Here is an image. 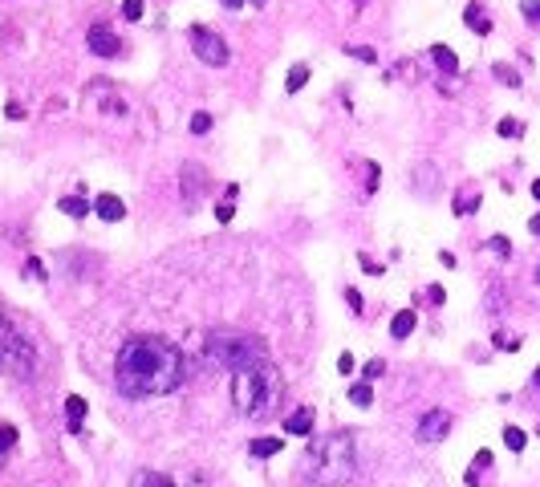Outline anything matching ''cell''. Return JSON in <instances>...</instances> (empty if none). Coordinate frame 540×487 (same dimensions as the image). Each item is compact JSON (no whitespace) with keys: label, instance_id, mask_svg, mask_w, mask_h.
I'll list each match as a JSON object with an SVG mask.
<instances>
[{"label":"cell","instance_id":"obj_15","mask_svg":"<svg viewBox=\"0 0 540 487\" xmlns=\"http://www.w3.org/2000/svg\"><path fill=\"white\" fill-rule=\"evenodd\" d=\"M57 208L65 211V215H70V219H86V215H90V203H86V199H82V195H65V199H61V203H57Z\"/></svg>","mask_w":540,"mask_h":487},{"label":"cell","instance_id":"obj_34","mask_svg":"<svg viewBox=\"0 0 540 487\" xmlns=\"http://www.w3.org/2000/svg\"><path fill=\"white\" fill-rule=\"evenodd\" d=\"M337 370L350 373V378H353V357H350V353H341V357H337Z\"/></svg>","mask_w":540,"mask_h":487},{"label":"cell","instance_id":"obj_45","mask_svg":"<svg viewBox=\"0 0 540 487\" xmlns=\"http://www.w3.org/2000/svg\"><path fill=\"white\" fill-rule=\"evenodd\" d=\"M537 435H540V431H537Z\"/></svg>","mask_w":540,"mask_h":487},{"label":"cell","instance_id":"obj_4","mask_svg":"<svg viewBox=\"0 0 540 487\" xmlns=\"http://www.w3.org/2000/svg\"><path fill=\"white\" fill-rule=\"evenodd\" d=\"M277 398V370L256 366V370H240L232 378V402L244 415H268Z\"/></svg>","mask_w":540,"mask_h":487},{"label":"cell","instance_id":"obj_17","mask_svg":"<svg viewBox=\"0 0 540 487\" xmlns=\"http://www.w3.org/2000/svg\"><path fill=\"white\" fill-rule=\"evenodd\" d=\"M484 467H492V451H475V459H471V471H468V487L479 484V471Z\"/></svg>","mask_w":540,"mask_h":487},{"label":"cell","instance_id":"obj_12","mask_svg":"<svg viewBox=\"0 0 540 487\" xmlns=\"http://www.w3.org/2000/svg\"><path fill=\"white\" fill-rule=\"evenodd\" d=\"M82 418H86V398H82V394H70V398H65V422H70L73 435L82 431Z\"/></svg>","mask_w":540,"mask_h":487},{"label":"cell","instance_id":"obj_7","mask_svg":"<svg viewBox=\"0 0 540 487\" xmlns=\"http://www.w3.org/2000/svg\"><path fill=\"white\" fill-rule=\"evenodd\" d=\"M447 431H451V415L439 410V406H435V410H426V415L419 418V439H423V442H439Z\"/></svg>","mask_w":540,"mask_h":487},{"label":"cell","instance_id":"obj_23","mask_svg":"<svg viewBox=\"0 0 540 487\" xmlns=\"http://www.w3.org/2000/svg\"><path fill=\"white\" fill-rule=\"evenodd\" d=\"M386 373V362L382 357H374V362H366V370H362V382H374V378H382Z\"/></svg>","mask_w":540,"mask_h":487},{"label":"cell","instance_id":"obj_1","mask_svg":"<svg viewBox=\"0 0 540 487\" xmlns=\"http://www.w3.org/2000/svg\"><path fill=\"white\" fill-rule=\"evenodd\" d=\"M114 378L130 398L167 394L183 382V353L163 337H130L114 357Z\"/></svg>","mask_w":540,"mask_h":487},{"label":"cell","instance_id":"obj_29","mask_svg":"<svg viewBox=\"0 0 540 487\" xmlns=\"http://www.w3.org/2000/svg\"><path fill=\"white\" fill-rule=\"evenodd\" d=\"M495 130H500L504 139H516V134H520V122H516V118H504V122H500Z\"/></svg>","mask_w":540,"mask_h":487},{"label":"cell","instance_id":"obj_40","mask_svg":"<svg viewBox=\"0 0 540 487\" xmlns=\"http://www.w3.org/2000/svg\"><path fill=\"white\" fill-rule=\"evenodd\" d=\"M224 4H228V8H240V4H244V0H224Z\"/></svg>","mask_w":540,"mask_h":487},{"label":"cell","instance_id":"obj_20","mask_svg":"<svg viewBox=\"0 0 540 487\" xmlns=\"http://www.w3.org/2000/svg\"><path fill=\"white\" fill-rule=\"evenodd\" d=\"M305 82H309V65H293V70H288V77H284V90L297 93Z\"/></svg>","mask_w":540,"mask_h":487},{"label":"cell","instance_id":"obj_8","mask_svg":"<svg viewBox=\"0 0 540 487\" xmlns=\"http://www.w3.org/2000/svg\"><path fill=\"white\" fill-rule=\"evenodd\" d=\"M313 422H317L313 406H297L293 415H284V431H288V435H297V439H305L309 431H313Z\"/></svg>","mask_w":540,"mask_h":487},{"label":"cell","instance_id":"obj_18","mask_svg":"<svg viewBox=\"0 0 540 487\" xmlns=\"http://www.w3.org/2000/svg\"><path fill=\"white\" fill-rule=\"evenodd\" d=\"M199 191H203V179H199V171L183 167V199H195Z\"/></svg>","mask_w":540,"mask_h":487},{"label":"cell","instance_id":"obj_16","mask_svg":"<svg viewBox=\"0 0 540 487\" xmlns=\"http://www.w3.org/2000/svg\"><path fill=\"white\" fill-rule=\"evenodd\" d=\"M130 487H175V479H171V475H163V471H139Z\"/></svg>","mask_w":540,"mask_h":487},{"label":"cell","instance_id":"obj_38","mask_svg":"<svg viewBox=\"0 0 540 487\" xmlns=\"http://www.w3.org/2000/svg\"><path fill=\"white\" fill-rule=\"evenodd\" d=\"M532 199H540V179H537V183H532Z\"/></svg>","mask_w":540,"mask_h":487},{"label":"cell","instance_id":"obj_22","mask_svg":"<svg viewBox=\"0 0 540 487\" xmlns=\"http://www.w3.org/2000/svg\"><path fill=\"white\" fill-rule=\"evenodd\" d=\"M475 208H479V195H459L455 199V215H471Z\"/></svg>","mask_w":540,"mask_h":487},{"label":"cell","instance_id":"obj_26","mask_svg":"<svg viewBox=\"0 0 540 487\" xmlns=\"http://www.w3.org/2000/svg\"><path fill=\"white\" fill-rule=\"evenodd\" d=\"M122 17L126 21H142V0H122Z\"/></svg>","mask_w":540,"mask_h":487},{"label":"cell","instance_id":"obj_2","mask_svg":"<svg viewBox=\"0 0 540 487\" xmlns=\"http://www.w3.org/2000/svg\"><path fill=\"white\" fill-rule=\"evenodd\" d=\"M309 484L317 487H341L353 475V439L350 435H325V439H313L301 459Z\"/></svg>","mask_w":540,"mask_h":487},{"label":"cell","instance_id":"obj_32","mask_svg":"<svg viewBox=\"0 0 540 487\" xmlns=\"http://www.w3.org/2000/svg\"><path fill=\"white\" fill-rule=\"evenodd\" d=\"M426 297H431V304H443V301H447L443 284H431V288H426Z\"/></svg>","mask_w":540,"mask_h":487},{"label":"cell","instance_id":"obj_14","mask_svg":"<svg viewBox=\"0 0 540 487\" xmlns=\"http://www.w3.org/2000/svg\"><path fill=\"white\" fill-rule=\"evenodd\" d=\"M281 447H284V439H272V435H264V439H252V447H248V451H252V459H272Z\"/></svg>","mask_w":540,"mask_h":487},{"label":"cell","instance_id":"obj_5","mask_svg":"<svg viewBox=\"0 0 540 487\" xmlns=\"http://www.w3.org/2000/svg\"><path fill=\"white\" fill-rule=\"evenodd\" d=\"M187 41L191 49H195V57L203 61V65H228V41L219 37V33H212V29H203V24H191L187 29Z\"/></svg>","mask_w":540,"mask_h":487},{"label":"cell","instance_id":"obj_19","mask_svg":"<svg viewBox=\"0 0 540 487\" xmlns=\"http://www.w3.org/2000/svg\"><path fill=\"white\" fill-rule=\"evenodd\" d=\"M350 402H353V406H370V402H374L370 382H353V386H350Z\"/></svg>","mask_w":540,"mask_h":487},{"label":"cell","instance_id":"obj_35","mask_svg":"<svg viewBox=\"0 0 540 487\" xmlns=\"http://www.w3.org/2000/svg\"><path fill=\"white\" fill-rule=\"evenodd\" d=\"M366 175H370V179H366V191H374V187H378V167H374V162L366 167Z\"/></svg>","mask_w":540,"mask_h":487},{"label":"cell","instance_id":"obj_41","mask_svg":"<svg viewBox=\"0 0 540 487\" xmlns=\"http://www.w3.org/2000/svg\"><path fill=\"white\" fill-rule=\"evenodd\" d=\"M4 455H8V451H4V447H0V463H4Z\"/></svg>","mask_w":540,"mask_h":487},{"label":"cell","instance_id":"obj_33","mask_svg":"<svg viewBox=\"0 0 540 487\" xmlns=\"http://www.w3.org/2000/svg\"><path fill=\"white\" fill-rule=\"evenodd\" d=\"M346 301H350L353 313H362V293H357V288H346Z\"/></svg>","mask_w":540,"mask_h":487},{"label":"cell","instance_id":"obj_9","mask_svg":"<svg viewBox=\"0 0 540 487\" xmlns=\"http://www.w3.org/2000/svg\"><path fill=\"white\" fill-rule=\"evenodd\" d=\"M94 211L106 219V224H118V219L126 215V203H122L118 195H110V191H106V195H98V199H94Z\"/></svg>","mask_w":540,"mask_h":487},{"label":"cell","instance_id":"obj_3","mask_svg":"<svg viewBox=\"0 0 540 487\" xmlns=\"http://www.w3.org/2000/svg\"><path fill=\"white\" fill-rule=\"evenodd\" d=\"M208 357L224 370H256V366H268V349L264 341L248 337V333H232V329H215L208 333Z\"/></svg>","mask_w":540,"mask_h":487},{"label":"cell","instance_id":"obj_36","mask_svg":"<svg viewBox=\"0 0 540 487\" xmlns=\"http://www.w3.org/2000/svg\"><path fill=\"white\" fill-rule=\"evenodd\" d=\"M350 53H357L362 61H374V49H366V45H357V49H350Z\"/></svg>","mask_w":540,"mask_h":487},{"label":"cell","instance_id":"obj_44","mask_svg":"<svg viewBox=\"0 0 540 487\" xmlns=\"http://www.w3.org/2000/svg\"><path fill=\"white\" fill-rule=\"evenodd\" d=\"M0 362H4V353H0Z\"/></svg>","mask_w":540,"mask_h":487},{"label":"cell","instance_id":"obj_28","mask_svg":"<svg viewBox=\"0 0 540 487\" xmlns=\"http://www.w3.org/2000/svg\"><path fill=\"white\" fill-rule=\"evenodd\" d=\"M488 244H492V252H495V256H512V244H508V235H492Z\"/></svg>","mask_w":540,"mask_h":487},{"label":"cell","instance_id":"obj_43","mask_svg":"<svg viewBox=\"0 0 540 487\" xmlns=\"http://www.w3.org/2000/svg\"><path fill=\"white\" fill-rule=\"evenodd\" d=\"M537 280H540V268H537Z\"/></svg>","mask_w":540,"mask_h":487},{"label":"cell","instance_id":"obj_21","mask_svg":"<svg viewBox=\"0 0 540 487\" xmlns=\"http://www.w3.org/2000/svg\"><path fill=\"white\" fill-rule=\"evenodd\" d=\"M524 442H528V435L520 426H504V447L508 451H524Z\"/></svg>","mask_w":540,"mask_h":487},{"label":"cell","instance_id":"obj_24","mask_svg":"<svg viewBox=\"0 0 540 487\" xmlns=\"http://www.w3.org/2000/svg\"><path fill=\"white\" fill-rule=\"evenodd\" d=\"M495 77H500V82H504V86H520V73L512 70V65H495Z\"/></svg>","mask_w":540,"mask_h":487},{"label":"cell","instance_id":"obj_39","mask_svg":"<svg viewBox=\"0 0 540 487\" xmlns=\"http://www.w3.org/2000/svg\"><path fill=\"white\" fill-rule=\"evenodd\" d=\"M532 386H537V390H540V366H537V373H532Z\"/></svg>","mask_w":540,"mask_h":487},{"label":"cell","instance_id":"obj_13","mask_svg":"<svg viewBox=\"0 0 540 487\" xmlns=\"http://www.w3.org/2000/svg\"><path fill=\"white\" fill-rule=\"evenodd\" d=\"M463 21H468V29H471V33H479V37H488V33H492V21H488V13H484L479 4H468Z\"/></svg>","mask_w":540,"mask_h":487},{"label":"cell","instance_id":"obj_42","mask_svg":"<svg viewBox=\"0 0 540 487\" xmlns=\"http://www.w3.org/2000/svg\"><path fill=\"white\" fill-rule=\"evenodd\" d=\"M252 4H264V0H252Z\"/></svg>","mask_w":540,"mask_h":487},{"label":"cell","instance_id":"obj_37","mask_svg":"<svg viewBox=\"0 0 540 487\" xmlns=\"http://www.w3.org/2000/svg\"><path fill=\"white\" fill-rule=\"evenodd\" d=\"M528 232H532V235H540V215H532V219H528Z\"/></svg>","mask_w":540,"mask_h":487},{"label":"cell","instance_id":"obj_11","mask_svg":"<svg viewBox=\"0 0 540 487\" xmlns=\"http://www.w3.org/2000/svg\"><path fill=\"white\" fill-rule=\"evenodd\" d=\"M431 61H435L447 77H451V73H459V57H455V49H451V45H431Z\"/></svg>","mask_w":540,"mask_h":487},{"label":"cell","instance_id":"obj_30","mask_svg":"<svg viewBox=\"0 0 540 487\" xmlns=\"http://www.w3.org/2000/svg\"><path fill=\"white\" fill-rule=\"evenodd\" d=\"M24 277H33V280H45V268H41V260H33V256H29V264H24Z\"/></svg>","mask_w":540,"mask_h":487},{"label":"cell","instance_id":"obj_27","mask_svg":"<svg viewBox=\"0 0 540 487\" xmlns=\"http://www.w3.org/2000/svg\"><path fill=\"white\" fill-rule=\"evenodd\" d=\"M520 13H524L532 24H540V0H520Z\"/></svg>","mask_w":540,"mask_h":487},{"label":"cell","instance_id":"obj_31","mask_svg":"<svg viewBox=\"0 0 540 487\" xmlns=\"http://www.w3.org/2000/svg\"><path fill=\"white\" fill-rule=\"evenodd\" d=\"M232 215H236L232 199H228V203H219V208H215V219H219V224H228V219H232Z\"/></svg>","mask_w":540,"mask_h":487},{"label":"cell","instance_id":"obj_10","mask_svg":"<svg viewBox=\"0 0 540 487\" xmlns=\"http://www.w3.org/2000/svg\"><path fill=\"white\" fill-rule=\"evenodd\" d=\"M415 321H419V317H415V309L394 313V321H390V337H394V341H406V337L415 333Z\"/></svg>","mask_w":540,"mask_h":487},{"label":"cell","instance_id":"obj_6","mask_svg":"<svg viewBox=\"0 0 540 487\" xmlns=\"http://www.w3.org/2000/svg\"><path fill=\"white\" fill-rule=\"evenodd\" d=\"M86 45L94 49L98 57H118V49H122V41H118V33L110 29V24H94V29L86 33Z\"/></svg>","mask_w":540,"mask_h":487},{"label":"cell","instance_id":"obj_25","mask_svg":"<svg viewBox=\"0 0 540 487\" xmlns=\"http://www.w3.org/2000/svg\"><path fill=\"white\" fill-rule=\"evenodd\" d=\"M212 130V114H191V134H208Z\"/></svg>","mask_w":540,"mask_h":487}]
</instances>
